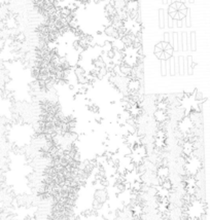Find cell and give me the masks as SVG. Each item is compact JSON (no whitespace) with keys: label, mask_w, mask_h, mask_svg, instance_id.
<instances>
[{"label":"cell","mask_w":210,"mask_h":220,"mask_svg":"<svg viewBox=\"0 0 210 220\" xmlns=\"http://www.w3.org/2000/svg\"><path fill=\"white\" fill-rule=\"evenodd\" d=\"M156 176L157 178L160 180V185H161V182L165 179H168L170 177V170L167 166L165 165H161L157 168L156 170Z\"/></svg>","instance_id":"6da1fadb"},{"label":"cell","mask_w":210,"mask_h":220,"mask_svg":"<svg viewBox=\"0 0 210 220\" xmlns=\"http://www.w3.org/2000/svg\"><path fill=\"white\" fill-rule=\"evenodd\" d=\"M153 117H155V120L158 124H165L166 120L168 119V113L167 111L157 109L153 112Z\"/></svg>","instance_id":"7a4b0ae2"},{"label":"cell","mask_w":210,"mask_h":220,"mask_svg":"<svg viewBox=\"0 0 210 220\" xmlns=\"http://www.w3.org/2000/svg\"><path fill=\"white\" fill-rule=\"evenodd\" d=\"M159 26L160 28L165 27V12L163 9L159 10Z\"/></svg>","instance_id":"3957f363"},{"label":"cell","mask_w":210,"mask_h":220,"mask_svg":"<svg viewBox=\"0 0 210 220\" xmlns=\"http://www.w3.org/2000/svg\"><path fill=\"white\" fill-rule=\"evenodd\" d=\"M179 74H185V57H178Z\"/></svg>","instance_id":"277c9868"},{"label":"cell","mask_w":210,"mask_h":220,"mask_svg":"<svg viewBox=\"0 0 210 220\" xmlns=\"http://www.w3.org/2000/svg\"><path fill=\"white\" fill-rule=\"evenodd\" d=\"M190 51H196V33L190 32Z\"/></svg>","instance_id":"5b68a950"},{"label":"cell","mask_w":210,"mask_h":220,"mask_svg":"<svg viewBox=\"0 0 210 220\" xmlns=\"http://www.w3.org/2000/svg\"><path fill=\"white\" fill-rule=\"evenodd\" d=\"M187 73L192 74L193 73V67H194V62H193V57H187Z\"/></svg>","instance_id":"8992f818"},{"label":"cell","mask_w":210,"mask_h":220,"mask_svg":"<svg viewBox=\"0 0 210 220\" xmlns=\"http://www.w3.org/2000/svg\"><path fill=\"white\" fill-rule=\"evenodd\" d=\"M161 73L163 76L167 75V65H166V60H161Z\"/></svg>","instance_id":"52a82bcc"},{"label":"cell","mask_w":210,"mask_h":220,"mask_svg":"<svg viewBox=\"0 0 210 220\" xmlns=\"http://www.w3.org/2000/svg\"><path fill=\"white\" fill-rule=\"evenodd\" d=\"M169 60H170V75H175V61H174V57H171Z\"/></svg>","instance_id":"ba28073f"},{"label":"cell","mask_w":210,"mask_h":220,"mask_svg":"<svg viewBox=\"0 0 210 220\" xmlns=\"http://www.w3.org/2000/svg\"><path fill=\"white\" fill-rule=\"evenodd\" d=\"M182 51H187V38L185 32H182Z\"/></svg>","instance_id":"9c48e42d"},{"label":"cell","mask_w":210,"mask_h":220,"mask_svg":"<svg viewBox=\"0 0 210 220\" xmlns=\"http://www.w3.org/2000/svg\"><path fill=\"white\" fill-rule=\"evenodd\" d=\"M168 44H169V43H167V42H165V41H160L159 43L156 44V45H157V46L159 47V48H161L162 51H165L166 47L168 46Z\"/></svg>","instance_id":"30bf717a"},{"label":"cell","mask_w":210,"mask_h":220,"mask_svg":"<svg viewBox=\"0 0 210 220\" xmlns=\"http://www.w3.org/2000/svg\"><path fill=\"white\" fill-rule=\"evenodd\" d=\"M178 34V51H182V33Z\"/></svg>","instance_id":"8fae6325"},{"label":"cell","mask_w":210,"mask_h":220,"mask_svg":"<svg viewBox=\"0 0 210 220\" xmlns=\"http://www.w3.org/2000/svg\"><path fill=\"white\" fill-rule=\"evenodd\" d=\"M163 41L169 43V32H165L163 35Z\"/></svg>","instance_id":"7c38bea8"},{"label":"cell","mask_w":210,"mask_h":220,"mask_svg":"<svg viewBox=\"0 0 210 220\" xmlns=\"http://www.w3.org/2000/svg\"><path fill=\"white\" fill-rule=\"evenodd\" d=\"M163 3H165V4H168V0H163Z\"/></svg>","instance_id":"4fadbf2b"},{"label":"cell","mask_w":210,"mask_h":220,"mask_svg":"<svg viewBox=\"0 0 210 220\" xmlns=\"http://www.w3.org/2000/svg\"><path fill=\"white\" fill-rule=\"evenodd\" d=\"M180 2H182V3H185V0H180Z\"/></svg>","instance_id":"5bb4252c"},{"label":"cell","mask_w":210,"mask_h":220,"mask_svg":"<svg viewBox=\"0 0 210 220\" xmlns=\"http://www.w3.org/2000/svg\"><path fill=\"white\" fill-rule=\"evenodd\" d=\"M189 2H190V3H193V2H194V0H189Z\"/></svg>","instance_id":"9a60e30c"}]
</instances>
